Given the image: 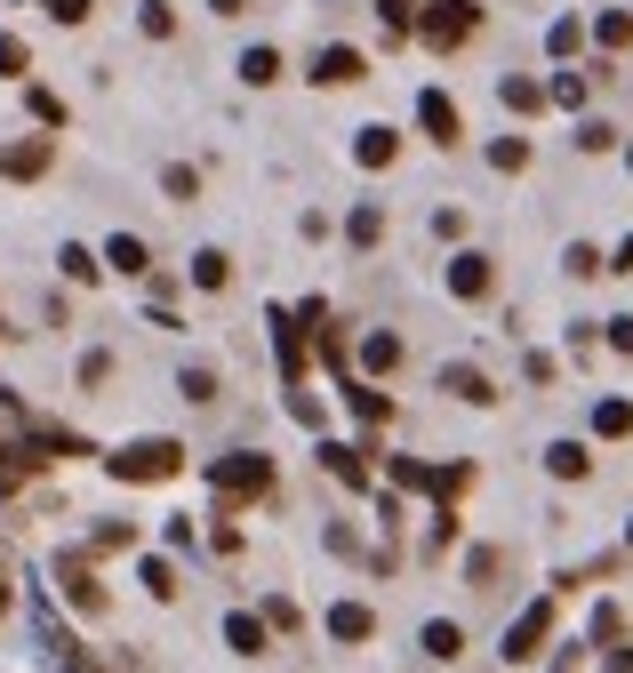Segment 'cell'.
Here are the masks:
<instances>
[{
	"mask_svg": "<svg viewBox=\"0 0 633 673\" xmlns=\"http://www.w3.org/2000/svg\"><path fill=\"white\" fill-rule=\"evenodd\" d=\"M610 273H633V232L618 241V257H610Z\"/></svg>",
	"mask_w": 633,
	"mask_h": 673,
	"instance_id": "48",
	"label": "cell"
},
{
	"mask_svg": "<svg viewBox=\"0 0 633 673\" xmlns=\"http://www.w3.org/2000/svg\"><path fill=\"white\" fill-rule=\"evenodd\" d=\"M561 265H570V273H578V281H593V273H610V257H602V249H593V241H578V249H570V257H561Z\"/></svg>",
	"mask_w": 633,
	"mask_h": 673,
	"instance_id": "34",
	"label": "cell"
},
{
	"mask_svg": "<svg viewBox=\"0 0 633 673\" xmlns=\"http://www.w3.org/2000/svg\"><path fill=\"white\" fill-rule=\"evenodd\" d=\"M329 633H338V642H370V633H377V618L361 610V601H338V610H329Z\"/></svg>",
	"mask_w": 633,
	"mask_h": 673,
	"instance_id": "19",
	"label": "cell"
},
{
	"mask_svg": "<svg viewBox=\"0 0 633 673\" xmlns=\"http://www.w3.org/2000/svg\"><path fill=\"white\" fill-rule=\"evenodd\" d=\"M593 41H602V49H625V41H633V17H625V9H602V17H593Z\"/></svg>",
	"mask_w": 633,
	"mask_h": 673,
	"instance_id": "28",
	"label": "cell"
},
{
	"mask_svg": "<svg viewBox=\"0 0 633 673\" xmlns=\"http://www.w3.org/2000/svg\"><path fill=\"white\" fill-rule=\"evenodd\" d=\"M217 385H225V377H217L209 361H193V369H177V393H185V401H217Z\"/></svg>",
	"mask_w": 633,
	"mask_h": 673,
	"instance_id": "27",
	"label": "cell"
},
{
	"mask_svg": "<svg viewBox=\"0 0 633 673\" xmlns=\"http://www.w3.org/2000/svg\"><path fill=\"white\" fill-rule=\"evenodd\" d=\"M56 586H64V601L73 610H105V586H96V561H89V546H73V553H56Z\"/></svg>",
	"mask_w": 633,
	"mask_h": 673,
	"instance_id": "4",
	"label": "cell"
},
{
	"mask_svg": "<svg viewBox=\"0 0 633 673\" xmlns=\"http://www.w3.org/2000/svg\"><path fill=\"white\" fill-rule=\"evenodd\" d=\"M361 369H370V377L402 369V336H393V329H370V336H361Z\"/></svg>",
	"mask_w": 633,
	"mask_h": 673,
	"instance_id": "15",
	"label": "cell"
},
{
	"mask_svg": "<svg viewBox=\"0 0 633 673\" xmlns=\"http://www.w3.org/2000/svg\"><path fill=\"white\" fill-rule=\"evenodd\" d=\"M474 489V465H433V497H465Z\"/></svg>",
	"mask_w": 633,
	"mask_h": 673,
	"instance_id": "32",
	"label": "cell"
},
{
	"mask_svg": "<svg viewBox=\"0 0 633 673\" xmlns=\"http://www.w3.org/2000/svg\"><path fill=\"white\" fill-rule=\"evenodd\" d=\"M264 625H281V633H297V601H289V593H273V601H264Z\"/></svg>",
	"mask_w": 633,
	"mask_h": 673,
	"instance_id": "43",
	"label": "cell"
},
{
	"mask_svg": "<svg viewBox=\"0 0 633 673\" xmlns=\"http://www.w3.org/2000/svg\"><path fill=\"white\" fill-rule=\"evenodd\" d=\"M177 465H185V442H169V433H160V442H128V449H113L105 474H113V482H169Z\"/></svg>",
	"mask_w": 633,
	"mask_h": 673,
	"instance_id": "2",
	"label": "cell"
},
{
	"mask_svg": "<svg viewBox=\"0 0 633 673\" xmlns=\"http://www.w3.org/2000/svg\"><path fill=\"white\" fill-rule=\"evenodd\" d=\"M209 9H217V17H241V9H249V0H209Z\"/></svg>",
	"mask_w": 633,
	"mask_h": 673,
	"instance_id": "49",
	"label": "cell"
},
{
	"mask_svg": "<svg viewBox=\"0 0 633 673\" xmlns=\"http://www.w3.org/2000/svg\"><path fill=\"white\" fill-rule=\"evenodd\" d=\"M497 96H506L513 113H538V105H546V81H529V73H506V81H497Z\"/></svg>",
	"mask_w": 633,
	"mask_h": 673,
	"instance_id": "23",
	"label": "cell"
},
{
	"mask_svg": "<svg viewBox=\"0 0 633 673\" xmlns=\"http://www.w3.org/2000/svg\"><path fill=\"white\" fill-rule=\"evenodd\" d=\"M241 81H249V89H273V81H281V49H249V56H241Z\"/></svg>",
	"mask_w": 633,
	"mask_h": 673,
	"instance_id": "26",
	"label": "cell"
},
{
	"mask_svg": "<svg viewBox=\"0 0 633 673\" xmlns=\"http://www.w3.org/2000/svg\"><path fill=\"white\" fill-rule=\"evenodd\" d=\"M105 265H113V273H128V281H145V273H153V249L137 241V232H113V241H105Z\"/></svg>",
	"mask_w": 633,
	"mask_h": 673,
	"instance_id": "13",
	"label": "cell"
},
{
	"mask_svg": "<svg viewBox=\"0 0 633 673\" xmlns=\"http://www.w3.org/2000/svg\"><path fill=\"white\" fill-rule=\"evenodd\" d=\"M377 232H385V209H377V200H361V209L345 217V241L353 249H377Z\"/></svg>",
	"mask_w": 633,
	"mask_h": 673,
	"instance_id": "20",
	"label": "cell"
},
{
	"mask_svg": "<svg viewBox=\"0 0 633 673\" xmlns=\"http://www.w3.org/2000/svg\"><path fill=\"white\" fill-rule=\"evenodd\" d=\"M0 425H9V433H17V442H24V433H32V417H24V401H17L9 385H0Z\"/></svg>",
	"mask_w": 633,
	"mask_h": 673,
	"instance_id": "38",
	"label": "cell"
},
{
	"mask_svg": "<svg viewBox=\"0 0 633 673\" xmlns=\"http://www.w3.org/2000/svg\"><path fill=\"white\" fill-rule=\"evenodd\" d=\"M602 665H610V673H633V650H625V642H610V650H602Z\"/></svg>",
	"mask_w": 633,
	"mask_h": 673,
	"instance_id": "46",
	"label": "cell"
},
{
	"mask_svg": "<svg viewBox=\"0 0 633 673\" xmlns=\"http://www.w3.org/2000/svg\"><path fill=\"white\" fill-rule=\"evenodd\" d=\"M489 257L481 249H465V257H449V297H465V306H474V297H489Z\"/></svg>",
	"mask_w": 633,
	"mask_h": 673,
	"instance_id": "11",
	"label": "cell"
},
{
	"mask_svg": "<svg viewBox=\"0 0 633 673\" xmlns=\"http://www.w3.org/2000/svg\"><path fill=\"white\" fill-rule=\"evenodd\" d=\"M546 642H553V601H529V610L506 625V658L529 665V658H546Z\"/></svg>",
	"mask_w": 633,
	"mask_h": 673,
	"instance_id": "5",
	"label": "cell"
},
{
	"mask_svg": "<svg viewBox=\"0 0 633 673\" xmlns=\"http://www.w3.org/2000/svg\"><path fill=\"white\" fill-rule=\"evenodd\" d=\"M442 393H449V401H474V410H489V401H497L489 369H474V361H449V369H442Z\"/></svg>",
	"mask_w": 633,
	"mask_h": 673,
	"instance_id": "8",
	"label": "cell"
},
{
	"mask_svg": "<svg viewBox=\"0 0 633 673\" xmlns=\"http://www.w3.org/2000/svg\"><path fill=\"white\" fill-rule=\"evenodd\" d=\"M145 32H153V41H169V32H177V9H169V0H145V17H137Z\"/></svg>",
	"mask_w": 633,
	"mask_h": 673,
	"instance_id": "36",
	"label": "cell"
},
{
	"mask_svg": "<svg viewBox=\"0 0 633 673\" xmlns=\"http://www.w3.org/2000/svg\"><path fill=\"white\" fill-rule=\"evenodd\" d=\"M393 482H402V489H433V465H417V457H393Z\"/></svg>",
	"mask_w": 633,
	"mask_h": 673,
	"instance_id": "41",
	"label": "cell"
},
{
	"mask_svg": "<svg viewBox=\"0 0 633 673\" xmlns=\"http://www.w3.org/2000/svg\"><path fill=\"white\" fill-rule=\"evenodd\" d=\"M160 185H169V200H193V193H201V177H193L185 161H177V168H160Z\"/></svg>",
	"mask_w": 633,
	"mask_h": 673,
	"instance_id": "40",
	"label": "cell"
},
{
	"mask_svg": "<svg viewBox=\"0 0 633 673\" xmlns=\"http://www.w3.org/2000/svg\"><path fill=\"white\" fill-rule=\"evenodd\" d=\"M209 489L225 505H249V497H273V457H257V449H232L209 465Z\"/></svg>",
	"mask_w": 633,
	"mask_h": 673,
	"instance_id": "1",
	"label": "cell"
},
{
	"mask_svg": "<svg viewBox=\"0 0 633 673\" xmlns=\"http://www.w3.org/2000/svg\"><path fill=\"white\" fill-rule=\"evenodd\" d=\"M0 336H9V321H0Z\"/></svg>",
	"mask_w": 633,
	"mask_h": 673,
	"instance_id": "52",
	"label": "cell"
},
{
	"mask_svg": "<svg viewBox=\"0 0 633 673\" xmlns=\"http://www.w3.org/2000/svg\"><path fill=\"white\" fill-rule=\"evenodd\" d=\"M89 9H96V0H49V17H56V24H89Z\"/></svg>",
	"mask_w": 633,
	"mask_h": 673,
	"instance_id": "45",
	"label": "cell"
},
{
	"mask_svg": "<svg viewBox=\"0 0 633 673\" xmlns=\"http://www.w3.org/2000/svg\"><path fill=\"white\" fill-rule=\"evenodd\" d=\"M610 345H618V353H633V313H625V321H610Z\"/></svg>",
	"mask_w": 633,
	"mask_h": 673,
	"instance_id": "47",
	"label": "cell"
},
{
	"mask_svg": "<svg viewBox=\"0 0 633 673\" xmlns=\"http://www.w3.org/2000/svg\"><path fill=\"white\" fill-rule=\"evenodd\" d=\"M625 168H633V153H625Z\"/></svg>",
	"mask_w": 633,
	"mask_h": 673,
	"instance_id": "54",
	"label": "cell"
},
{
	"mask_svg": "<svg viewBox=\"0 0 633 673\" xmlns=\"http://www.w3.org/2000/svg\"><path fill=\"white\" fill-rule=\"evenodd\" d=\"M425 658H442V665H449V658H465V625L433 618V625H425Z\"/></svg>",
	"mask_w": 633,
	"mask_h": 673,
	"instance_id": "25",
	"label": "cell"
},
{
	"mask_svg": "<svg viewBox=\"0 0 633 673\" xmlns=\"http://www.w3.org/2000/svg\"><path fill=\"white\" fill-rule=\"evenodd\" d=\"M321 465L338 474L345 489H370V449H353V442H321Z\"/></svg>",
	"mask_w": 633,
	"mask_h": 673,
	"instance_id": "12",
	"label": "cell"
},
{
	"mask_svg": "<svg viewBox=\"0 0 633 673\" xmlns=\"http://www.w3.org/2000/svg\"><path fill=\"white\" fill-rule=\"evenodd\" d=\"M49 161H56V145H49V137H9V145H0V177L32 185V177H49Z\"/></svg>",
	"mask_w": 633,
	"mask_h": 673,
	"instance_id": "7",
	"label": "cell"
},
{
	"mask_svg": "<svg viewBox=\"0 0 633 673\" xmlns=\"http://www.w3.org/2000/svg\"><path fill=\"white\" fill-rule=\"evenodd\" d=\"M0 618H9V578H0Z\"/></svg>",
	"mask_w": 633,
	"mask_h": 673,
	"instance_id": "51",
	"label": "cell"
},
{
	"mask_svg": "<svg viewBox=\"0 0 633 673\" xmlns=\"http://www.w3.org/2000/svg\"><path fill=\"white\" fill-rule=\"evenodd\" d=\"M24 105H32V121H41V128H56V121H64V105H56V89H32Z\"/></svg>",
	"mask_w": 633,
	"mask_h": 673,
	"instance_id": "39",
	"label": "cell"
},
{
	"mask_svg": "<svg viewBox=\"0 0 633 673\" xmlns=\"http://www.w3.org/2000/svg\"><path fill=\"white\" fill-rule=\"evenodd\" d=\"M225 642L241 650V658H264V618H241V610H232V618H225Z\"/></svg>",
	"mask_w": 633,
	"mask_h": 673,
	"instance_id": "24",
	"label": "cell"
},
{
	"mask_svg": "<svg viewBox=\"0 0 633 673\" xmlns=\"http://www.w3.org/2000/svg\"><path fill=\"white\" fill-rule=\"evenodd\" d=\"M553 673H578V650H561V665H553Z\"/></svg>",
	"mask_w": 633,
	"mask_h": 673,
	"instance_id": "50",
	"label": "cell"
},
{
	"mask_svg": "<svg viewBox=\"0 0 633 673\" xmlns=\"http://www.w3.org/2000/svg\"><path fill=\"white\" fill-rule=\"evenodd\" d=\"M546 96H553V105H585V73H561Z\"/></svg>",
	"mask_w": 633,
	"mask_h": 673,
	"instance_id": "42",
	"label": "cell"
},
{
	"mask_svg": "<svg viewBox=\"0 0 633 673\" xmlns=\"http://www.w3.org/2000/svg\"><path fill=\"white\" fill-rule=\"evenodd\" d=\"M546 474H553V482H585V474H593L585 442H553V449H546Z\"/></svg>",
	"mask_w": 633,
	"mask_h": 673,
	"instance_id": "18",
	"label": "cell"
},
{
	"mask_svg": "<svg viewBox=\"0 0 633 673\" xmlns=\"http://www.w3.org/2000/svg\"><path fill=\"white\" fill-rule=\"evenodd\" d=\"M618 625H625V618H618V601H602V610H593V642H618Z\"/></svg>",
	"mask_w": 633,
	"mask_h": 673,
	"instance_id": "44",
	"label": "cell"
},
{
	"mask_svg": "<svg viewBox=\"0 0 633 673\" xmlns=\"http://www.w3.org/2000/svg\"><path fill=\"white\" fill-rule=\"evenodd\" d=\"M610 145H618L610 121H585V128H578V153H610Z\"/></svg>",
	"mask_w": 633,
	"mask_h": 673,
	"instance_id": "37",
	"label": "cell"
},
{
	"mask_svg": "<svg viewBox=\"0 0 633 673\" xmlns=\"http://www.w3.org/2000/svg\"><path fill=\"white\" fill-rule=\"evenodd\" d=\"M145 593H153V601H177V569L160 561V553H145Z\"/></svg>",
	"mask_w": 633,
	"mask_h": 673,
	"instance_id": "31",
	"label": "cell"
},
{
	"mask_svg": "<svg viewBox=\"0 0 633 673\" xmlns=\"http://www.w3.org/2000/svg\"><path fill=\"white\" fill-rule=\"evenodd\" d=\"M32 465H41V457H32L24 442H0V497H17L24 482H32Z\"/></svg>",
	"mask_w": 633,
	"mask_h": 673,
	"instance_id": "16",
	"label": "cell"
},
{
	"mask_svg": "<svg viewBox=\"0 0 633 673\" xmlns=\"http://www.w3.org/2000/svg\"><path fill=\"white\" fill-rule=\"evenodd\" d=\"M393 153H402V137H393L385 121H370V128L353 137V161H361V168H393Z\"/></svg>",
	"mask_w": 633,
	"mask_h": 673,
	"instance_id": "14",
	"label": "cell"
},
{
	"mask_svg": "<svg viewBox=\"0 0 633 673\" xmlns=\"http://www.w3.org/2000/svg\"><path fill=\"white\" fill-rule=\"evenodd\" d=\"M417 128H425L433 145H457V137H465V128H457V105H449L442 89H425V96H417Z\"/></svg>",
	"mask_w": 633,
	"mask_h": 673,
	"instance_id": "9",
	"label": "cell"
},
{
	"mask_svg": "<svg viewBox=\"0 0 633 673\" xmlns=\"http://www.w3.org/2000/svg\"><path fill=\"white\" fill-rule=\"evenodd\" d=\"M56 265H64V281H73V289H89L96 273H105V265H96V249H81V241H64V249H56Z\"/></svg>",
	"mask_w": 633,
	"mask_h": 673,
	"instance_id": "22",
	"label": "cell"
},
{
	"mask_svg": "<svg viewBox=\"0 0 633 673\" xmlns=\"http://www.w3.org/2000/svg\"><path fill=\"white\" fill-rule=\"evenodd\" d=\"M625 546H633V529H625Z\"/></svg>",
	"mask_w": 633,
	"mask_h": 673,
	"instance_id": "53",
	"label": "cell"
},
{
	"mask_svg": "<svg viewBox=\"0 0 633 673\" xmlns=\"http://www.w3.org/2000/svg\"><path fill=\"white\" fill-rule=\"evenodd\" d=\"M593 433H602V442H625L633 433V401H593Z\"/></svg>",
	"mask_w": 633,
	"mask_h": 673,
	"instance_id": "21",
	"label": "cell"
},
{
	"mask_svg": "<svg viewBox=\"0 0 633 673\" xmlns=\"http://www.w3.org/2000/svg\"><path fill=\"white\" fill-rule=\"evenodd\" d=\"M193 281H201V289H225V281H232V257H225V249H201V257H193Z\"/></svg>",
	"mask_w": 633,
	"mask_h": 673,
	"instance_id": "29",
	"label": "cell"
},
{
	"mask_svg": "<svg viewBox=\"0 0 633 673\" xmlns=\"http://www.w3.org/2000/svg\"><path fill=\"white\" fill-rule=\"evenodd\" d=\"M273 361H281V377H289V393L305 385V321H297L289 306H273Z\"/></svg>",
	"mask_w": 633,
	"mask_h": 673,
	"instance_id": "6",
	"label": "cell"
},
{
	"mask_svg": "<svg viewBox=\"0 0 633 673\" xmlns=\"http://www.w3.org/2000/svg\"><path fill=\"white\" fill-rule=\"evenodd\" d=\"M489 168H506V177H513V168H529V137H497V145H489Z\"/></svg>",
	"mask_w": 633,
	"mask_h": 673,
	"instance_id": "33",
	"label": "cell"
},
{
	"mask_svg": "<svg viewBox=\"0 0 633 673\" xmlns=\"http://www.w3.org/2000/svg\"><path fill=\"white\" fill-rule=\"evenodd\" d=\"M24 73H32V49L17 32H0V81H24Z\"/></svg>",
	"mask_w": 633,
	"mask_h": 673,
	"instance_id": "30",
	"label": "cell"
},
{
	"mask_svg": "<svg viewBox=\"0 0 633 673\" xmlns=\"http://www.w3.org/2000/svg\"><path fill=\"white\" fill-rule=\"evenodd\" d=\"M89 546H96V553H121V546H137V529H128V521H96Z\"/></svg>",
	"mask_w": 633,
	"mask_h": 673,
	"instance_id": "35",
	"label": "cell"
},
{
	"mask_svg": "<svg viewBox=\"0 0 633 673\" xmlns=\"http://www.w3.org/2000/svg\"><path fill=\"white\" fill-rule=\"evenodd\" d=\"M345 410H353L361 425H385V417H393V401H385L377 385H361V377H345Z\"/></svg>",
	"mask_w": 633,
	"mask_h": 673,
	"instance_id": "17",
	"label": "cell"
},
{
	"mask_svg": "<svg viewBox=\"0 0 633 673\" xmlns=\"http://www.w3.org/2000/svg\"><path fill=\"white\" fill-rule=\"evenodd\" d=\"M313 81L321 89H353V81H370V64H361V49H321L313 56Z\"/></svg>",
	"mask_w": 633,
	"mask_h": 673,
	"instance_id": "10",
	"label": "cell"
},
{
	"mask_svg": "<svg viewBox=\"0 0 633 673\" xmlns=\"http://www.w3.org/2000/svg\"><path fill=\"white\" fill-rule=\"evenodd\" d=\"M474 24H481L474 0H417V41L425 49H465V41H474Z\"/></svg>",
	"mask_w": 633,
	"mask_h": 673,
	"instance_id": "3",
	"label": "cell"
}]
</instances>
